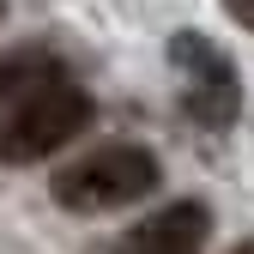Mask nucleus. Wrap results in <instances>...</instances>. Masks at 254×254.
<instances>
[{
	"mask_svg": "<svg viewBox=\"0 0 254 254\" xmlns=\"http://www.w3.org/2000/svg\"><path fill=\"white\" fill-rule=\"evenodd\" d=\"M85 127H91L85 85L49 73L6 121H0V164H43V157H55L67 139H79Z\"/></svg>",
	"mask_w": 254,
	"mask_h": 254,
	"instance_id": "nucleus-1",
	"label": "nucleus"
},
{
	"mask_svg": "<svg viewBox=\"0 0 254 254\" xmlns=\"http://www.w3.org/2000/svg\"><path fill=\"white\" fill-rule=\"evenodd\" d=\"M157 188V157L145 145H103L55 176V200L67 212H121Z\"/></svg>",
	"mask_w": 254,
	"mask_h": 254,
	"instance_id": "nucleus-2",
	"label": "nucleus"
},
{
	"mask_svg": "<svg viewBox=\"0 0 254 254\" xmlns=\"http://www.w3.org/2000/svg\"><path fill=\"white\" fill-rule=\"evenodd\" d=\"M170 61H176V67L200 85V91H194V115L224 121V115L236 109V73H230V55H224V49H212L206 37L182 30V37L170 43Z\"/></svg>",
	"mask_w": 254,
	"mask_h": 254,
	"instance_id": "nucleus-3",
	"label": "nucleus"
},
{
	"mask_svg": "<svg viewBox=\"0 0 254 254\" xmlns=\"http://www.w3.org/2000/svg\"><path fill=\"white\" fill-rule=\"evenodd\" d=\"M212 236V212L200 200H176L151 218V224H139L133 236L121 242V254H200Z\"/></svg>",
	"mask_w": 254,
	"mask_h": 254,
	"instance_id": "nucleus-4",
	"label": "nucleus"
},
{
	"mask_svg": "<svg viewBox=\"0 0 254 254\" xmlns=\"http://www.w3.org/2000/svg\"><path fill=\"white\" fill-rule=\"evenodd\" d=\"M224 12H230L242 30H254V0H224Z\"/></svg>",
	"mask_w": 254,
	"mask_h": 254,
	"instance_id": "nucleus-5",
	"label": "nucleus"
}]
</instances>
